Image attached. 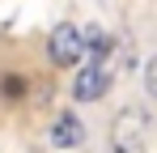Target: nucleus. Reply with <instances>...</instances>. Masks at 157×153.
I'll return each instance as SVG.
<instances>
[{
    "label": "nucleus",
    "instance_id": "nucleus-2",
    "mask_svg": "<svg viewBox=\"0 0 157 153\" xmlns=\"http://www.w3.org/2000/svg\"><path fill=\"white\" fill-rule=\"evenodd\" d=\"M43 55H47V64H51V68H81V64L89 60L85 30L72 26V22L51 26V34H47V43H43Z\"/></svg>",
    "mask_w": 157,
    "mask_h": 153
},
{
    "label": "nucleus",
    "instance_id": "nucleus-4",
    "mask_svg": "<svg viewBox=\"0 0 157 153\" xmlns=\"http://www.w3.org/2000/svg\"><path fill=\"white\" fill-rule=\"evenodd\" d=\"M110 89V73L102 68V60H94V64H81L77 76H72V85H68V94L77 102H98Z\"/></svg>",
    "mask_w": 157,
    "mask_h": 153
},
{
    "label": "nucleus",
    "instance_id": "nucleus-6",
    "mask_svg": "<svg viewBox=\"0 0 157 153\" xmlns=\"http://www.w3.org/2000/svg\"><path fill=\"white\" fill-rule=\"evenodd\" d=\"M85 43H89V60H106L110 55V34H102V30H85Z\"/></svg>",
    "mask_w": 157,
    "mask_h": 153
},
{
    "label": "nucleus",
    "instance_id": "nucleus-1",
    "mask_svg": "<svg viewBox=\"0 0 157 153\" xmlns=\"http://www.w3.org/2000/svg\"><path fill=\"white\" fill-rule=\"evenodd\" d=\"M51 94H55L51 64L26 60L17 51H0V124H21L47 111Z\"/></svg>",
    "mask_w": 157,
    "mask_h": 153
},
{
    "label": "nucleus",
    "instance_id": "nucleus-5",
    "mask_svg": "<svg viewBox=\"0 0 157 153\" xmlns=\"http://www.w3.org/2000/svg\"><path fill=\"white\" fill-rule=\"evenodd\" d=\"M47 140H51V149H59V153L81 149V140H85V124H81V115H77V111H59V115L51 119Z\"/></svg>",
    "mask_w": 157,
    "mask_h": 153
},
{
    "label": "nucleus",
    "instance_id": "nucleus-3",
    "mask_svg": "<svg viewBox=\"0 0 157 153\" xmlns=\"http://www.w3.org/2000/svg\"><path fill=\"white\" fill-rule=\"evenodd\" d=\"M110 153H144L149 145V111L144 106H123L110 119Z\"/></svg>",
    "mask_w": 157,
    "mask_h": 153
},
{
    "label": "nucleus",
    "instance_id": "nucleus-7",
    "mask_svg": "<svg viewBox=\"0 0 157 153\" xmlns=\"http://www.w3.org/2000/svg\"><path fill=\"white\" fill-rule=\"evenodd\" d=\"M144 85H149V94L157 98V55L149 60V68H144Z\"/></svg>",
    "mask_w": 157,
    "mask_h": 153
}]
</instances>
